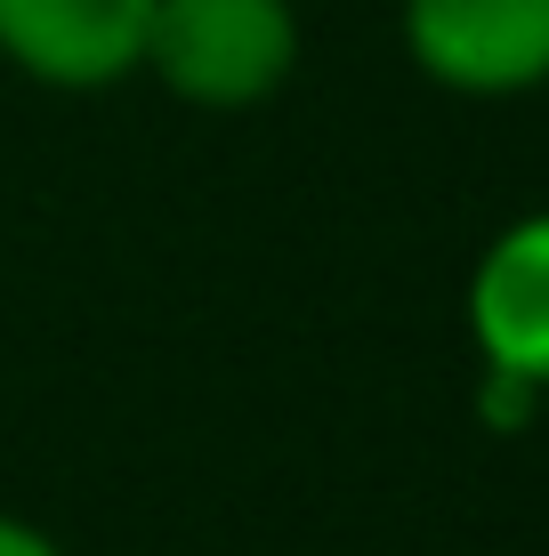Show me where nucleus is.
<instances>
[{"label": "nucleus", "mask_w": 549, "mask_h": 556, "mask_svg": "<svg viewBox=\"0 0 549 556\" xmlns=\"http://www.w3.org/2000/svg\"><path fill=\"white\" fill-rule=\"evenodd\" d=\"M299 9L291 0H154L146 65L195 113H259L299 73Z\"/></svg>", "instance_id": "nucleus-1"}, {"label": "nucleus", "mask_w": 549, "mask_h": 556, "mask_svg": "<svg viewBox=\"0 0 549 556\" xmlns=\"http://www.w3.org/2000/svg\"><path fill=\"white\" fill-rule=\"evenodd\" d=\"M396 41L404 65L452 98L549 89V0H396Z\"/></svg>", "instance_id": "nucleus-2"}, {"label": "nucleus", "mask_w": 549, "mask_h": 556, "mask_svg": "<svg viewBox=\"0 0 549 556\" xmlns=\"http://www.w3.org/2000/svg\"><path fill=\"white\" fill-rule=\"evenodd\" d=\"M146 25L154 0H0V65L89 98L146 65Z\"/></svg>", "instance_id": "nucleus-3"}, {"label": "nucleus", "mask_w": 549, "mask_h": 556, "mask_svg": "<svg viewBox=\"0 0 549 556\" xmlns=\"http://www.w3.org/2000/svg\"><path fill=\"white\" fill-rule=\"evenodd\" d=\"M461 323H469V348H477V371H509L549 395V210L509 218L477 251Z\"/></svg>", "instance_id": "nucleus-4"}, {"label": "nucleus", "mask_w": 549, "mask_h": 556, "mask_svg": "<svg viewBox=\"0 0 549 556\" xmlns=\"http://www.w3.org/2000/svg\"><path fill=\"white\" fill-rule=\"evenodd\" d=\"M549 404L541 388H525V379H509V371H477V419L485 428H501V435H517V428H534V412Z\"/></svg>", "instance_id": "nucleus-5"}, {"label": "nucleus", "mask_w": 549, "mask_h": 556, "mask_svg": "<svg viewBox=\"0 0 549 556\" xmlns=\"http://www.w3.org/2000/svg\"><path fill=\"white\" fill-rule=\"evenodd\" d=\"M0 556H65V541L41 532L33 516H9V508H0Z\"/></svg>", "instance_id": "nucleus-6"}]
</instances>
